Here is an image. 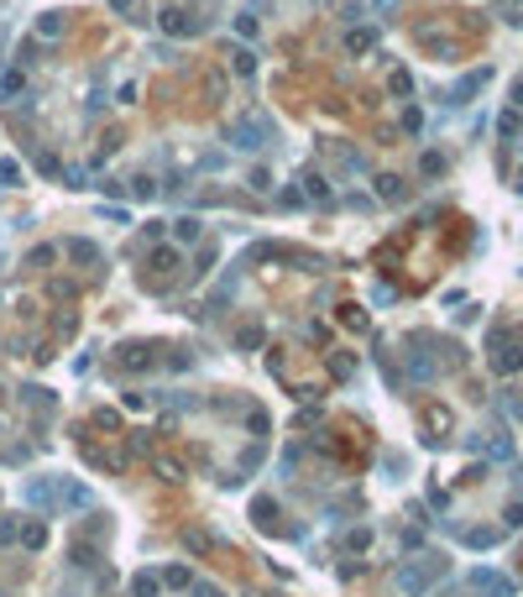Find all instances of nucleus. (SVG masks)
<instances>
[{"instance_id": "obj_1", "label": "nucleus", "mask_w": 523, "mask_h": 597, "mask_svg": "<svg viewBox=\"0 0 523 597\" xmlns=\"http://www.w3.org/2000/svg\"><path fill=\"white\" fill-rule=\"evenodd\" d=\"M163 32L167 37H199L204 32V16H194L189 6H163Z\"/></svg>"}, {"instance_id": "obj_2", "label": "nucleus", "mask_w": 523, "mask_h": 597, "mask_svg": "<svg viewBox=\"0 0 523 597\" xmlns=\"http://www.w3.org/2000/svg\"><path fill=\"white\" fill-rule=\"evenodd\" d=\"M262 136H267V132L257 126V116H251V121H230V126H226V142L236 147V152H257V147H267Z\"/></svg>"}, {"instance_id": "obj_3", "label": "nucleus", "mask_w": 523, "mask_h": 597, "mask_svg": "<svg viewBox=\"0 0 523 597\" xmlns=\"http://www.w3.org/2000/svg\"><path fill=\"white\" fill-rule=\"evenodd\" d=\"M487 79H492V69H476V73H466V79L450 89V105H466V100H471V95H476V89H481Z\"/></svg>"}, {"instance_id": "obj_4", "label": "nucleus", "mask_w": 523, "mask_h": 597, "mask_svg": "<svg viewBox=\"0 0 523 597\" xmlns=\"http://www.w3.org/2000/svg\"><path fill=\"white\" fill-rule=\"evenodd\" d=\"M21 95H26V73H21V69H6V73H0V100H6V105H16Z\"/></svg>"}, {"instance_id": "obj_5", "label": "nucleus", "mask_w": 523, "mask_h": 597, "mask_svg": "<svg viewBox=\"0 0 523 597\" xmlns=\"http://www.w3.org/2000/svg\"><path fill=\"white\" fill-rule=\"evenodd\" d=\"M298 184H304V199H314V204L330 199V184H324V173H314V168H304V179H298Z\"/></svg>"}, {"instance_id": "obj_6", "label": "nucleus", "mask_w": 523, "mask_h": 597, "mask_svg": "<svg viewBox=\"0 0 523 597\" xmlns=\"http://www.w3.org/2000/svg\"><path fill=\"white\" fill-rule=\"evenodd\" d=\"M173 236H178L183 247H194V241L204 236V220L199 215H178V220H173Z\"/></svg>"}, {"instance_id": "obj_7", "label": "nucleus", "mask_w": 523, "mask_h": 597, "mask_svg": "<svg viewBox=\"0 0 523 597\" xmlns=\"http://www.w3.org/2000/svg\"><path fill=\"white\" fill-rule=\"evenodd\" d=\"M157 592H163V576H157V571H136V576H131V597H157Z\"/></svg>"}, {"instance_id": "obj_8", "label": "nucleus", "mask_w": 523, "mask_h": 597, "mask_svg": "<svg viewBox=\"0 0 523 597\" xmlns=\"http://www.w3.org/2000/svg\"><path fill=\"white\" fill-rule=\"evenodd\" d=\"M371 48H377V32H371V26H356V32L345 37V53H356V58H361V53H371Z\"/></svg>"}, {"instance_id": "obj_9", "label": "nucleus", "mask_w": 523, "mask_h": 597, "mask_svg": "<svg viewBox=\"0 0 523 597\" xmlns=\"http://www.w3.org/2000/svg\"><path fill=\"white\" fill-rule=\"evenodd\" d=\"M147 267H152V273H173V267H178V247H152Z\"/></svg>"}, {"instance_id": "obj_10", "label": "nucleus", "mask_w": 523, "mask_h": 597, "mask_svg": "<svg viewBox=\"0 0 523 597\" xmlns=\"http://www.w3.org/2000/svg\"><path fill=\"white\" fill-rule=\"evenodd\" d=\"M21 545L42 550V545H48V524H42V519H26V524H21Z\"/></svg>"}, {"instance_id": "obj_11", "label": "nucleus", "mask_w": 523, "mask_h": 597, "mask_svg": "<svg viewBox=\"0 0 523 597\" xmlns=\"http://www.w3.org/2000/svg\"><path fill=\"white\" fill-rule=\"evenodd\" d=\"M157 576H163V587H173V592H183V587H194V571H189V566H163Z\"/></svg>"}, {"instance_id": "obj_12", "label": "nucleus", "mask_w": 523, "mask_h": 597, "mask_svg": "<svg viewBox=\"0 0 523 597\" xmlns=\"http://www.w3.org/2000/svg\"><path fill=\"white\" fill-rule=\"evenodd\" d=\"M63 16H68V11H48V16H37V37H63V26H68Z\"/></svg>"}, {"instance_id": "obj_13", "label": "nucleus", "mask_w": 523, "mask_h": 597, "mask_svg": "<svg viewBox=\"0 0 523 597\" xmlns=\"http://www.w3.org/2000/svg\"><path fill=\"white\" fill-rule=\"evenodd\" d=\"M68 257H73V262H84V267H95L100 262V247H95V241H68Z\"/></svg>"}, {"instance_id": "obj_14", "label": "nucleus", "mask_w": 523, "mask_h": 597, "mask_svg": "<svg viewBox=\"0 0 523 597\" xmlns=\"http://www.w3.org/2000/svg\"><path fill=\"white\" fill-rule=\"evenodd\" d=\"M230 69H236L241 79H251V73H257V53H251V48H236V53H230Z\"/></svg>"}, {"instance_id": "obj_15", "label": "nucleus", "mask_w": 523, "mask_h": 597, "mask_svg": "<svg viewBox=\"0 0 523 597\" xmlns=\"http://www.w3.org/2000/svg\"><path fill=\"white\" fill-rule=\"evenodd\" d=\"M377 194H382V199H403V179H398V173H382V179H377Z\"/></svg>"}, {"instance_id": "obj_16", "label": "nucleus", "mask_w": 523, "mask_h": 597, "mask_svg": "<svg viewBox=\"0 0 523 597\" xmlns=\"http://www.w3.org/2000/svg\"><path fill=\"white\" fill-rule=\"evenodd\" d=\"M126 194H131V199H142V204H152V199H157V184H152V179H131Z\"/></svg>"}, {"instance_id": "obj_17", "label": "nucleus", "mask_w": 523, "mask_h": 597, "mask_svg": "<svg viewBox=\"0 0 523 597\" xmlns=\"http://www.w3.org/2000/svg\"><path fill=\"white\" fill-rule=\"evenodd\" d=\"M0 184L6 189H21V163L16 157H0Z\"/></svg>"}, {"instance_id": "obj_18", "label": "nucleus", "mask_w": 523, "mask_h": 597, "mask_svg": "<svg viewBox=\"0 0 523 597\" xmlns=\"http://www.w3.org/2000/svg\"><path fill=\"white\" fill-rule=\"evenodd\" d=\"M419 173H424V179H440V173H445V152H424V157H419Z\"/></svg>"}, {"instance_id": "obj_19", "label": "nucleus", "mask_w": 523, "mask_h": 597, "mask_svg": "<svg viewBox=\"0 0 523 597\" xmlns=\"http://www.w3.org/2000/svg\"><path fill=\"white\" fill-rule=\"evenodd\" d=\"M157 477H163V482H183V461H167V456H157Z\"/></svg>"}, {"instance_id": "obj_20", "label": "nucleus", "mask_w": 523, "mask_h": 597, "mask_svg": "<svg viewBox=\"0 0 523 597\" xmlns=\"http://www.w3.org/2000/svg\"><path fill=\"white\" fill-rule=\"evenodd\" d=\"M387 95H398V100H408V95H414V79H408V73H403V69H398V73H392V79H387Z\"/></svg>"}, {"instance_id": "obj_21", "label": "nucleus", "mask_w": 523, "mask_h": 597, "mask_svg": "<svg viewBox=\"0 0 523 597\" xmlns=\"http://www.w3.org/2000/svg\"><path fill=\"white\" fill-rule=\"evenodd\" d=\"M518 110H502V121H497V132H502V142H513V136H518Z\"/></svg>"}, {"instance_id": "obj_22", "label": "nucleus", "mask_w": 523, "mask_h": 597, "mask_svg": "<svg viewBox=\"0 0 523 597\" xmlns=\"http://www.w3.org/2000/svg\"><path fill=\"white\" fill-rule=\"evenodd\" d=\"M120 362H126V367H136V372H142V367H147V362H152V357H147V346H126V351H120Z\"/></svg>"}, {"instance_id": "obj_23", "label": "nucleus", "mask_w": 523, "mask_h": 597, "mask_svg": "<svg viewBox=\"0 0 523 597\" xmlns=\"http://www.w3.org/2000/svg\"><path fill=\"white\" fill-rule=\"evenodd\" d=\"M236 32H241V37H257V6H251V11H241V16H236Z\"/></svg>"}, {"instance_id": "obj_24", "label": "nucleus", "mask_w": 523, "mask_h": 597, "mask_svg": "<svg viewBox=\"0 0 523 597\" xmlns=\"http://www.w3.org/2000/svg\"><path fill=\"white\" fill-rule=\"evenodd\" d=\"M403 132H408V136H419V132H424V116H419V110H414V105H408V110H403Z\"/></svg>"}, {"instance_id": "obj_25", "label": "nucleus", "mask_w": 523, "mask_h": 597, "mask_svg": "<svg viewBox=\"0 0 523 597\" xmlns=\"http://www.w3.org/2000/svg\"><path fill=\"white\" fill-rule=\"evenodd\" d=\"M236 346H241V351H251V346H262V330H257V325H246V330H241V335H236Z\"/></svg>"}, {"instance_id": "obj_26", "label": "nucleus", "mask_w": 523, "mask_h": 597, "mask_svg": "<svg viewBox=\"0 0 523 597\" xmlns=\"http://www.w3.org/2000/svg\"><path fill=\"white\" fill-rule=\"evenodd\" d=\"M53 257H58V247H37L32 251V267H53Z\"/></svg>"}, {"instance_id": "obj_27", "label": "nucleus", "mask_w": 523, "mask_h": 597, "mask_svg": "<svg viewBox=\"0 0 523 597\" xmlns=\"http://www.w3.org/2000/svg\"><path fill=\"white\" fill-rule=\"evenodd\" d=\"M330 372H335V377H351V357H345V351H335V357H330Z\"/></svg>"}, {"instance_id": "obj_28", "label": "nucleus", "mask_w": 523, "mask_h": 597, "mask_svg": "<svg viewBox=\"0 0 523 597\" xmlns=\"http://www.w3.org/2000/svg\"><path fill=\"white\" fill-rule=\"evenodd\" d=\"M48 294H53V298H58V304H68V298H73V283H68V278H58V283H53V288H48Z\"/></svg>"}, {"instance_id": "obj_29", "label": "nucleus", "mask_w": 523, "mask_h": 597, "mask_svg": "<svg viewBox=\"0 0 523 597\" xmlns=\"http://www.w3.org/2000/svg\"><path fill=\"white\" fill-rule=\"evenodd\" d=\"M131 100H136V79H126V84L116 89V105H131Z\"/></svg>"}, {"instance_id": "obj_30", "label": "nucleus", "mask_w": 523, "mask_h": 597, "mask_svg": "<svg viewBox=\"0 0 523 597\" xmlns=\"http://www.w3.org/2000/svg\"><path fill=\"white\" fill-rule=\"evenodd\" d=\"M277 204H283V210H298V204H304V194H298V189H283V194H277Z\"/></svg>"}, {"instance_id": "obj_31", "label": "nucleus", "mask_w": 523, "mask_h": 597, "mask_svg": "<svg viewBox=\"0 0 523 597\" xmlns=\"http://www.w3.org/2000/svg\"><path fill=\"white\" fill-rule=\"evenodd\" d=\"M251 514H262V519H273V514H277V503H273V498H257V503H251Z\"/></svg>"}, {"instance_id": "obj_32", "label": "nucleus", "mask_w": 523, "mask_h": 597, "mask_svg": "<svg viewBox=\"0 0 523 597\" xmlns=\"http://www.w3.org/2000/svg\"><path fill=\"white\" fill-rule=\"evenodd\" d=\"M110 11H116V16H126V21H131V16H136V0H110Z\"/></svg>"}, {"instance_id": "obj_33", "label": "nucleus", "mask_w": 523, "mask_h": 597, "mask_svg": "<svg viewBox=\"0 0 523 597\" xmlns=\"http://www.w3.org/2000/svg\"><path fill=\"white\" fill-rule=\"evenodd\" d=\"M63 184H68V189H84V168H63Z\"/></svg>"}, {"instance_id": "obj_34", "label": "nucleus", "mask_w": 523, "mask_h": 597, "mask_svg": "<svg viewBox=\"0 0 523 597\" xmlns=\"http://www.w3.org/2000/svg\"><path fill=\"white\" fill-rule=\"evenodd\" d=\"M16 535H21V529H16V519H6V524H0V545H11Z\"/></svg>"}, {"instance_id": "obj_35", "label": "nucleus", "mask_w": 523, "mask_h": 597, "mask_svg": "<svg viewBox=\"0 0 523 597\" xmlns=\"http://www.w3.org/2000/svg\"><path fill=\"white\" fill-rule=\"evenodd\" d=\"M513 110H523V79L513 84Z\"/></svg>"}, {"instance_id": "obj_36", "label": "nucleus", "mask_w": 523, "mask_h": 597, "mask_svg": "<svg viewBox=\"0 0 523 597\" xmlns=\"http://www.w3.org/2000/svg\"><path fill=\"white\" fill-rule=\"evenodd\" d=\"M194 592H199V597H226L220 587H194Z\"/></svg>"}, {"instance_id": "obj_37", "label": "nucleus", "mask_w": 523, "mask_h": 597, "mask_svg": "<svg viewBox=\"0 0 523 597\" xmlns=\"http://www.w3.org/2000/svg\"><path fill=\"white\" fill-rule=\"evenodd\" d=\"M513 26H523V11H518V16H513Z\"/></svg>"}]
</instances>
